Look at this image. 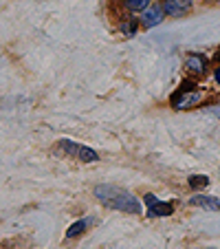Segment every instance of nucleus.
<instances>
[{
  "mask_svg": "<svg viewBox=\"0 0 220 249\" xmlns=\"http://www.w3.org/2000/svg\"><path fill=\"white\" fill-rule=\"evenodd\" d=\"M95 196L106 207H113V210L128 212V214H139L141 212L139 198L135 194L126 192V190L117 188V185H97L95 188Z\"/></svg>",
  "mask_w": 220,
  "mask_h": 249,
  "instance_id": "obj_1",
  "label": "nucleus"
},
{
  "mask_svg": "<svg viewBox=\"0 0 220 249\" xmlns=\"http://www.w3.org/2000/svg\"><path fill=\"white\" fill-rule=\"evenodd\" d=\"M201 102V90L192 82H183V86L172 95V106L174 108H192L194 104Z\"/></svg>",
  "mask_w": 220,
  "mask_h": 249,
  "instance_id": "obj_2",
  "label": "nucleus"
},
{
  "mask_svg": "<svg viewBox=\"0 0 220 249\" xmlns=\"http://www.w3.org/2000/svg\"><path fill=\"white\" fill-rule=\"evenodd\" d=\"M60 150L70 157H75V159H80V161H84V163H93V161L99 159L95 150H90V148H86V146H80V143H75V141H70V139L60 141Z\"/></svg>",
  "mask_w": 220,
  "mask_h": 249,
  "instance_id": "obj_3",
  "label": "nucleus"
},
{
  "mask_svg": "<svg viewBox=\"0 0 220 249\" xmlns=\"http://www.w3.org/2000/svg\"><path fill=\"white\" fill-rule=\"evenodd\" d=\"M145 205H148V214H150V216H169L174 212L172 203L159 201L154 194H145Z\"/></svg>",
  "mask_w": 220,
  "mask_h": 249,
  "instance_id": "obj_4",
  "label": "nucleus"
},
{
  "mask_svg": "<svg viewBox=\"0 0 220 249\" xmlns=\"http://www.w3.org/2000/svg\"><path fill=\"white\" fill-rule=\"evenodd\" d=\"M163 18H165V9H163V7H159V5H150L148 9L143 11L141 24L150 29V27H156V24L163 22Z\"/></svg>",
  "mask_w": 220,
  "mask_h": 249,
  "instance_id": "obj_5",
  "label": "nucleus"
},
{
  "mask_svg": "<svg viewBox=\"0 0 220 249\" xmlns=\"http://www.w3.org/2000/svg\"><path fill=\"white\" fill-rule=\"evenodd\" d=\"M163 9H165V14H168V16L178 18V16H183L185 11L189 9V0H165Z\"/></svg>",
  "mask_w": 220,
  "mask_h": 249,
  "instance_id": "obj_6",
  "label": "nucleus"
},
{
  "mask_svg": "<svg viewBox=\"0 0 220 249\" xmlns=\"http://www.w3.org/2000/svg\"><path fill=\"white\" fill-rule=\"evenodd\" d=\"M192 205L205 207V210H209V212H220V198L205 196V194H196V196H192Z\"/></svg>",
  "mask_w": 220,
  "mask_h": 249,
  "instance_id": "obj_7",
  "label": "nucleus"
},
{
  "mask_svg": "<svg viewBox=\"0 0 220 249\" xmlns=\"http://www.w3.org/2000/svg\"><path fill=\"white\" fill-rule=\"evenodd\" d=\"M185 66H187V71H192V73L198 75V73H205L207 62H205V57L198 55V53H189L187 60H185Z\"/></svg>",
  "mask_w": 220,
  "mask_h": 249,
  "instance_id": "obj_8",
  "label": "nucleus"
},
{
  "mask_svg": "<svg viewBox=\"0 0 220 249\" xmlns=\"http://www.w3.org/2000/svg\"><path fill=\"white\" fill-rule=\"evenodd\" d=\"M90 218H84V221H80V223H75V225H70V230L66 231V236H68V238H73V236H77V234H82V231L86 230V227L90 225Z\"/></svg>",
  "mask_w": 220,
  "mask_h": 249,
  "instance_id": "obj_9",
  "label": "nucleus"
},
{
  "mask_svg": "<svg viewBox=\"0 0 220 249\" xmlns=\"http://www.w3.org/2000/svg\"><path fill=\"white\" fill-rule=\"evenodd\" d=\"M126 7L130 11H145L150 7V0H126Z\"/></svg>",
  "mask_w": 220,
  "mask_h": 249,
  "instance_id": "obj_10",
  "label": "nucleus"
},
{
  "mask_svg": "<svg viewBox=\"0 0 220 249\" xmlns=\"http://www.w3.org/2000/svg\"><path fill=\"white\" fill-rule=\"evenodd\" d=\"M207 183H209V179H207V177H201V174H196V177H192V179H189L192 190H201V188H205Z\"/></svg>",
  "mask_w": 220,
  "mask_h": 249,
  "instance_id": "obj_11",
  "label": "nucleus"
},
{
  "mask_svg": "<svg viewBox=\"0 0 220 249\" xmlns=\"http://www.w3.org/2000/svg\"><path fill=\"white\" fill-rule=\"evenodd\" d=\"M121 31L126 33V36H132V33L136 31V22H135V20H132V22H123L121 24Z\"/></svg>",
  "mask_w": 220,
  "mask_h": 249,
  "instance_id": "obj_12",
  "label": "nucleus"
},
{
  "mask_svg": "<svg viewBox=\"0 0 220 249\" xmlns=\"http://www.w3.org/2000/svg\"><path fill=\"white\" fill-rule=\"evenodd\" d=\"M216 80H218V82H220V69H218V71H216Z\"/></svg>",
  "mask_w": 220,
  "mask_h": 249,
  "instance_id": "obj_13",
  "label": "nucleus"
}]
</instances>
